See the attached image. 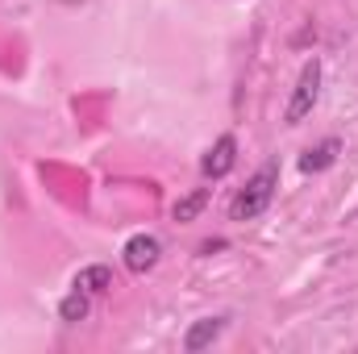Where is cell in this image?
<instances>
[{
    "mask_svg": "<svg viewBox=\"0 0 358 354\" xmlns=\"http://www.w3.org/2000/svg\"><path fill=\"white\" fill-rule=\"evenodd\" d=\"M225 330H229V317H225V313H221V317H200V321H192V325H187V334H183V351H187V354L208 351Z\"/></svg>",
    "mask_w": 358,
    "mask_h": 354,
    "instance_id": "5",
    "label": "cell"
},
{
    "mask_svg": "<svg viewBox=\"0 0 358 354\" xmlns=\"http://www.w3.org/2000/svg\"><path fill=\"white\" fill-rule=\"evenodd\" d=\"M338 155H342V138H325V142H317V146H308L300 155V171L304 176H321V171H329L338 163Z\"/></svg>",
    "mask_w": 358,
    "mask_h": 354,
    "instance_id": "6",
    "label": "cell"
},
{
    "mask_svg": "<svg viewBox=\"0 0 358 354\" xmlns=\"http://www.w3.org/2000/svg\"><path fill=\"white\" fill-rule=\"evenodd\" d=\"M88 313H92V296L80 292V288H71V292L63 296V304H59V321H67V325H80Z\"/></svg>",
    "mask_w": 358,
    "mask_h": 354,
    "instance_id": "8",
    "label": "cell"
},
{
    "mask_svg": "<svg viewBox=\"0 0 358 354\" xmlns=\"http://www.w3.org/2000/svg\"><path fill=\"white\" fill-rule=\"evenodd\" d=\"M208 196H213V187H196L192 196H183V200L176 204V221H196L200 208L208 204Z\"/></svg>",
    "mask_w": 358,
    "mask_h": 354,
    "instance_id": "9",
    "label": "cell"
},
{
    "mask_svg": "<svg viewBox=\"0 0 358 354\" xmlns=\"http://www.w3.org/2000/svg\"><path fill=\"white\" fill-rule=\"evenodd\" d=\"M71 288H80V292H88V296H104V292L113 288V271L104 263H92L71 279Z\"/></svg>",
    "mask_w": 358,
    "mask_h": 354,
    "instance_id": "7",
    "label": "cell"
},
{
    "mask_svg": "<svg viewBox=\"0 0 358 354\" xmlns=\"http://www.w3.org/2000/svg\"><path fill=\"white\" fill-rule=\"evenodd\" d=\"M163 259V242L155 238V234H134L125 246H121V263L129 267L134 275H146V271H155Z\"/></svg>",
    "mask_w": 358,
    "mask_h": 354,
    "instance_id": "3",
    "label": "cell"
},
{
    "mask_svg": "<svg viewBox=\"0 0 358 354\" xmlns=\"http://www.w3.org/2000/svg\"><path fill=\"white\" fill-rule=\"evenodd\" d=\"M321 80H325V67H321V59L313 55V59L300 67V80H296L292 100H287V108H283V121H287V125H300V121L317 108V100H321Z\"/></svg>",
    "mask_w": 358,
    "mask_h": 354,
    "instance_id": "2",
    "label": "cell"
},
{
    "mask_svg": "<svg viewBox=\"0 0 358 354\" xmlns=\"http://www.w3.org/2000/svg\"><path fill=\"white\" fill-rule=\"evenodd\" d=\"M275 187H279V159H267L255 176L246 179V187L234 196L229 204V221H259L275 200Z\"/></svg>",
    "mask_w": 358,
    "mask_h": 354,
    "instance_id": "1",
    "label": "cell"
},
{
    "mask_svg": "<svg viewBox=\"0 0 358 354\" xmlns=\"http://www.w3.org/2000/svg\"><path fill=\"white\" fill-rule=\"evenodd\" d=\"M234 163H238V138H234V134H221V138L208 146V155L200 159V176L204 179H225L234 171Z\"/></svg>",
    "mask_w": 358,
    "mask_h": 354,
    "instance_id": "4",
    "label": "cell"
}]
</instances>
